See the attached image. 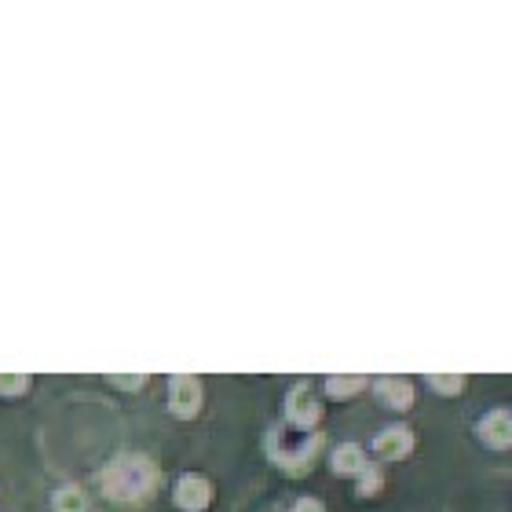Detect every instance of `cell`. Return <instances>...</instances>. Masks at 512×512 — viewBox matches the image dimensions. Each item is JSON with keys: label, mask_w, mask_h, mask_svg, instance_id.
<instances>
[{"label": "cell", "mask_w": 512, "mask_h": 512, "mask_svg": "<svg viewBox=\"0 0 512 512\" xmlns=\"http://www.w3.org/2000/svg\"><path fill=\"white\" fill-rule=\"evenodd\" d=\"M322 436L311 432V428H275L267 447H271V458L282 465V469H300V465H311L315 450H319Z\"/></svg>", "instance_id": "obj_2"}, {"label": "cell", "mask_w": 512, "mask_h": 512, "mask_svg": "<svg viewBox=\"0 0 512 512\" xmlns=\"http://www.w3.org/2000/svg\"><path fill=\"white\" fill-rule=\"evenodd\" d=\"M114 381H118V384H132V388H136V384H143V377H114Z\"/></svg>", "instance_id": "obj_16"}, {"label": "cell", "mask_w": 512, "mask_h": 512, "mask_svg": "<svg viewBox=\"0 0 512 512\" xmlns=\"http://www.w3.org/2000/svg\"><path fill=\"white\" fill-rule=\"evenodd\" d=\"M370 469V461H366V450L359 443H341V447L333 450V472H341V476H363Z\"/></svg>", "instance_id": "obj_9"}, {"label": "cell", "mask_w": 512, "mask_h": 512, "mask_svg": "<svg viewBox=\"0 0 512 512\" xmlns=\"http://www.w3.org/2000/svg\"><path fill=\"white\" fill-rule=\"evenodd\" d=\"M377 399L384 406H392V410H410L414 406V384L406 381V377H381L374 384Z\"/></svg>", "instance_id": "obj_8"}, {"label": "cell", "mask_w": 512, "mask_h": 512, "mask_svg": "<svg viewBox=\"0 0 512 512\" xmlns=\"http://www.w3.org/2000/svg\"><path fill=\"white\" fill-rule=\"evenodd\" d=\"M176 505L187 512H202L205 505L213 502V483L205 480V476H198V472H187V476H180V483H176Z\"/></svg>", "instance_id": "obj_5"}, {"label": "cell", "mask_w": 512, "mask_h": 512, "mask_svg": "<svg viewBox=\"0 0 512 512\" xmlns=\"http://www.w3.org/2000/svg\"><path fill=\"white\" fill-rule=\"evenodd\" d=\"M158 483V469L150 465L143 454H121L118 461H110V469L103 472V491L118 502H139L147 498Z\"/></svg>", "instance_id": "obj_1"}, {"label": "cell", "mask_w": 512, "mask_h": 512, "mask_svg": "<svg viewBox=\"0 0 512 512\" xmlns=\"http://www.w3.org/2000/svg\"><path fill=\"white\" fill-rule=\"evenodd\" d=\"M55 512H85L88 502H85V494L77 491V487H63V491L55 494Z\"/></svg>", "instance_id": "obj_10"}, {"label": "cell", "mask_w": 512, "mask_h": 512, "mask_svg": "<svg viewBox=\"0 0 512 512\" xmlns=\"http://www.w3.org/2000/svg\"><path fill=\"white\" fill-rule=\"evenodd\" d=\"M428 384H432L436 392H443V395H454V392H461L465 377H461V374H428Z\"/></svg>", "instance_id": "obj_12"}, {"label": "cell", "mask_w": 512, "mask_h": 512, "mask_svg": "<svg viewBox=\"0 0 512 512\" xmlns=\"http://www.w3.org/2000/svg\"><path fill=\"white\" fill-rule=\"evenodd\" d=\"M359 388H366V377H330V381H326V392L330 395H337V399H341V395H352V392H359Z\"/></svg>", "instance_id": "obj_11"}, {"label": "cell", "mask_w": 512, "mask_h": 512, "mask_svg": "<svg viewBox=\"0 0 512 512\" xmlns=\"http://www.w3.org/2000/svg\"><path fill=\"white\" fill-rule=\"evenodd\" d=\"M286 417L293 428H315V421L322 417V403L315 399L311 384H297V388L286 395Z\"/></svg>", "instance_id": "obj_3"}, {"label": "cell", "mask_w": 512, "mask_h": 512, "mask_svg": "<svg viewBox=\"0 0 512 512\" xmlns=\"http://www.w3.org/2000/svg\"><path fill=\"white\" fill-rule=\"evenodd\" d=\"M480 439L487 443V447H512V410L509 406H498V410H491V414L480 421Z\"/></svg>", "instance_id": "obj_6"}, {"label": "cell", "mask_w": 512, "mask_h": 512, "mask_svg": "<svg viewBox=\"0 0 512 512\" xmlns=\"http://www.w3.org/2000/svg\"><path fill=\"white\" fill-rule=\"evenodd\" d=\"M374 450L381 454V458H388V461H399V458H406L410 450H414V432L406 425H395V428H384L381 436L374 439Z\"/></svg>", "instance_id": "obj_7"}, {"label": "cell", "mask_w": 512, "mask_h": 512, "mask_svg": "<svg viewBox=\"0 0 512 512\" xmlns=\"http://www.w3.org/2000/svg\"><path fill=\"white\" fill-rule=\"evenodd\" d=\"M293 512H326V509H322V502H315V498H300V502L293 505Z\"/></svg>", "instance_id": "obj_15"}, {"label": "cell", "mask_w": 512, "mask_h": 512, "mask_svg": "<svg viewBox=\"0 0 512 512\" xmlns=\"http://www.w3.org/2000/svg\"><path fill=\"white\" fill-rule=\"evenodd\" d=\"M169 406L176 417H194L202 406V381L191 374H176L169 381Z\"/></svg>", "instance_id": "obj_4"}, {"label": "cell", "mask_w": 512, "mask_h": 512, "mask_svg": "<svg viewBox=\"0 0 512 512\" xmlns=\"http://www.w3.org/2000/svg\"><path fill=\"white\" fill-rule=\"evenodd\" d=\"M377 491H381V472L370 465V469L363 472V480H359V494L366 498V494H377Z\"/></svg>", "instance_id": "obj_13"}, {"label": "cell", "mask_w": 512, "mask_h": 512, "mask_svg": "<svg viewBox=\"0 0 512 512\" xmlns=\"http://www.w3.org/2000/svg\"><path fill=\"white\" fill-rule=\"evenodd\" d=\"M22 388H26V377H8V381L0 377V392H22Z\"/></svg>", "instance_id": "obj_14"}]
</instances>
